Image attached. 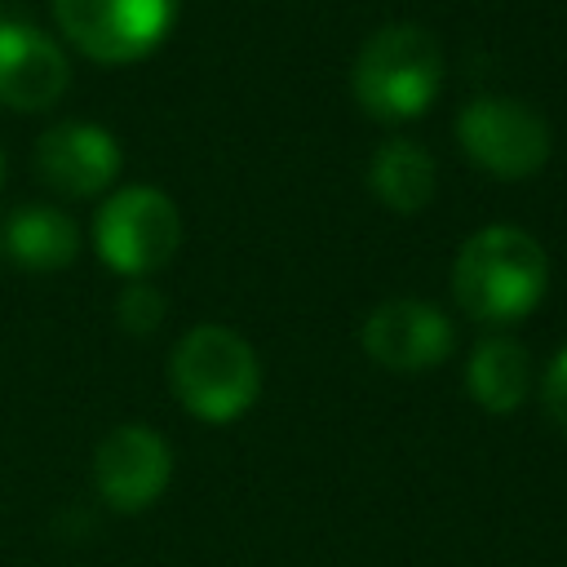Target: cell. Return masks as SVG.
<instances>
[{
  "label": "cell",
  "mask_w": 567,
  "mask_h": 567,
  "mask_svg": "<svg viewBox=\"0 0 567 567\" xmlns=\"http://www.w3.org/2000/svg\"><path fill=\"white\" fill-rule=\"evenodd\" d=\"M62 35L93 62H137L164 44L177 0H53Z\"/></svg>",
  "instance_id": "6"
},
{
  "label": "cell",
  "mask_w": 567,
  "mask_h": 567,
  "mask_svg": "<svg viewBox=\"0 0 567 567\" xmlns=\"http://www.w3.org/2000/svg\"><path fill=\"white\" fill-rule=\"evenodd\" d=\"M164 292L151 284V279H128L124 292L115 297V319L124 332L133 337H151L159 323H164Z\"/></svg>",
  "instance_id": "14"
},
{
  "label": "cell",
  "mask_w": 567,
  "mask_h": 567,
  "mask_svg": "<svg viewBox=\"0 0 567 567\" xmlns=\"http://www.w3.org/2000/svg\"><path fill=\"white\" fill-rule=\"evenodd\" d=\"M4 257L22 270L49 275V270H66L80 257V226L49 204H27L4 221Z\"/></svg>",
  "instance_id": "11"
},
{
  "label": "cell",
  "mask_w": 567,
  "mask_h": 567,
  "mask_svg": "<svg viewBox=\"0 0 567 567\" xmlns=\"http://www.w3.org/2000/svg\"><path fill=\"white\" fill-rule=\"evenodd\" d=\"M350 84H354V102L372 120L381 124L416 120L443 84V49L425 27L390 22L363 40Z\"/></svg>",
  "instance_id": "2"
},
{
  "label": "cell",
  "mask_w": 567,
  "mask_h": 567,
  "mask_svg": "<svg viewBox=\"0 0 567 567\" xmlns=\"http://www.w3.org/2000/svg\"><path fill=\"white\" fill-rule=\"evenodd\" d=\"M93 244L111 270L128 279H146L164 270L182 244L177 204L159 186H124L97 208Z\"/></svg>",
  "instance_id": "4"
},
{
  "label": "cell",
  "mask_w": 567,
  "mask_h": 567,
  "mask_svg": "<svg viewBox=\"0 0 567 567\" xmlns=\"http://www.w3.org/2000/svg\"><path fill=\"white\" fill-rule=\"evenodd\" d=\"M368 186L372 195L394 208V213H421L434 199L439 186V168L430 159V151L412 137H390L377 146L372 164H368Z\"/></svg>",
  "instance_id": "13"
},
{
  "label": "cell",
  "mask_w": 567,
  "mask_h": 567,
  "mask_svg": "<svg viewBox=\"0 0 567 567\" xmlns=\"http://www.w3.org/2000/svg\"><path fill=\"white\" fill-rule=\"evenodd\" d=\"M168 381L182 408L208 425L239 421L261 394L257 350L226 323L190 328L168 359Z\"/></svg>",
  "instance_id": "3"
},
{
  "label": "cell",
  "mask_w": 567,
  "mask_h": 567,
  "mask_svg": "<svg viewBox=\"0 0 567 567\" xmlns=\"http://www.w3.org/2000/svg\"><path fill=\"white\" fill-rule=\"evenodd\" d=\"M465 390L492 416H505V412L523 408V399L532 394V359H527V350L514 337L478 341L474 354H470V368H465Z\"/></svg>",
  "instance_id": "12"
},
{
  "label": "cell",
  "mask_w": 567,
  "mask_h": 567,
  "mask_svg": "<svg viewBox=\"0 0 567 567\" xmlns=\"http://www.w3.org/2000/svg\"><path fill=\"white\" fill-rule=\"evenodd\" d=\"M71 84L66 53L31 22L0 18V106L9 111H44Z\"/></svg>",
  "instance_id": "10"
},
{
  "label": "cell",
  "mask_w": 567,
  "mask_h": 567,
  "mask_svg": "<svg viewBox=\"0 0 567 567\" xmlns=\"http://www.w3.org/2000/svg\"><path fill=\"white\" fill-rule=\"evenodd\" d=\"M0 186H4V155H0Z\"/></svg>",
  "instance_id": "16"
},
{
  "label": "cell",
  "mask_w": 567,
  "mask_h": 567,
  "mask_svg": "<svg viewBox=\"0 0 567 567\" xmlns=\"http://www.w3.org/2000/svg\"><path fill=\"white\" fill-rule=\"evenodd\" d=\"M549 288L545 248L518 226H483L470 235L452 266V292L470 319L518 323Z\"/></svg>",
  "instance_id": "1"
},
{
  "label": "cell",
  "mask_w": 567,
  "mask_h": 567,
  "mask_svg": "<svg viewBox=\"0 0 567 567\" xmlns=\"http://www.w3.org/2000/svg\"><path fill=\"white\" fill-rule=\"evenodd\" d=\"M35 173L49 190L66 199L102 195L120 177V142L102 124H84V120L53 124L35 142Z\"/></svg>",
  "instance_id": "9"
},
{
  "label": "cell",
  "mask_w": 567,
  "mask_h": 567,
  "mask_svg": "<svg viewBox=\"0 0 567 567\" xmlns=\"http://www.w3.org/2000/svg\"><path fill=\"white\" fill-rule=\"evenodd\" d=\"M359 341L368 359L381 363L385 372H425L452 354L456 337L439 306L421 297H390L363 319Z\"/></svg>",
  "instance_id": "8"
},
{
  "label": "cell",
  "mask_w": 567,
  "mask_h": 567,
  "mask_svg": "<svg viewBox=\"0 0 567 567\" xmlns=\"http://www.w3.org/2000/svg\"><path fill=\"white\" fill-rule=\"evenodd\" d=\"M456 142L470 155V164H478L492 177L518 182L545 168L549 159V124L536 106L518 102V97H474L461 115H456Z\"/></svg>",
  "instance_id": "5"
},
{
  "label": "cell",
  "mask_w": 567,
  "mask_h": 567,
  "mask_svg": "<svg viewBox=\"0 0 567 567\" xmlns=\"http://www.w3.org/2000/svg\"><path fill=\"white\" fill-rule=\"evenodd\" d=\"M540 403H545V416L567 430V346L554 354V363L545 368V381H540Z\"/></svg>",
  "instance_id": "15"
},
{
  "label": "cell",
  "mask_w": 567,
  "mask_h": 567,
  "mask_svg": "<svg viewBox=\"0 0 567 567\" xmlns=\"http://www.w3.org/2000/svg\"><path fill=\"white\" fill-rule=\"evenodd\" d=\"M173 478V452L151 425H115L93 452V483L120 514H142L164 496Z\"/></svg>",
  "instance_id": "7"
}]
</instances>
